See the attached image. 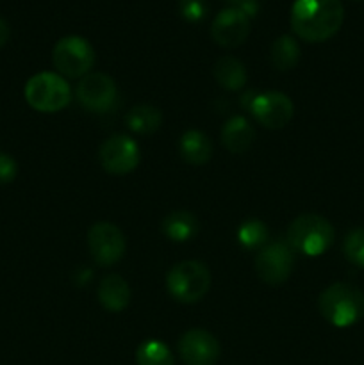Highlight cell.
Returning <instances> with one entry per match:
<instances>
[{
    "label": "cell",
    "mask_w": 364,
    "mask_h": 365,
    "mask_svg": "<svg viewBox=\"0 0 364 365\" xmlns=\"http://www.w3.org/2000/svg\"><path fill=\"white\" fill-rule=\"evenodd\" d=\"M345 20L341 0H295L291 29L300 39L321 43L338 34Z\"/></svg>",
    "instance_id": "cell-1"
},
{
    "label": "cell",
    "mask_w": 364,
    "mask_h": 365,
    "mask_svg": "<svg viewBox=\"0 0 364 365\" xmlns=\"http://www.w3.org/2000/svg\"><path fill=\"white\" fill-rule=\"evenodd\" d=\"M320 312L335 328H348L364 317V294L350 284H332L320 294Z\"/></svg>",
    "instance_id": "cell-2"
},
{
    "label": "cell",
    "mask_w": 364,
    "mask_h": 365,
    "mask_svg": "<svg viewBox=\"0 0 364 365\" xmlns=\"http://www.w3.org/2000/svg\"><path fill=\"white\" fill-rule=\"evenodd\" d=\"M335 232L330 221L318 214H302L288 228V246L307 257H320L334 245Z\"/></svg>",
    "instance_id": "cell-3"
},
{
    "label": "cell",
    "mask_w": 364,
    "mask_h": 365,
    "mask_svg": "<svg viewBox=\"0 0 364 365\" xmlns=\"http://www.w3.org/2000/svg\"><path fill=\"white\" fill-rule=\"evenodd\" d=\"M166 289L178 303H196L209 292L211 273L198 260H184L168 271Z\"/></svg>",
    "instance_id": "cell-4"
},
{
    "label": "cell",
    "mask_w": 364,
    "mask_h": 365,
    "mask_svg": "<svg viewBox=\"0 0 364 365\" xmlns=\"http://www.w3.org/2000/svg\"><path fill=\"white\" fill-rule=\"evenodd\" d=\"M25 100L38 113H57L70 103V86L59 73L41 71L25 84Z\"/></svg>",
    "instance_id": "cell-5"
},
{
    "label": "cell",
    "mask_w": 364,
    "mask_h": 365,
    "mask_svg": "<svg viewBox=\"0 0 364 365\" xmlns=\"http://www.w3.org/2000/svg\"><path fill=\"white\" fill-rule=\"evenodd\" d=\"M52 63L61 77H86L95 64V50L88 39L81 36H66L54 46Z\"/></svg>",
    "instance_id": "cell-6"
},
{
    "label": "cell",
    "mask_w": 364,
    "mask_h": 365,
    "mask_svg": "<svg viewBox=\"0 0 364 365\" xmlns=\"http://www.w3.org/2000/svg\"><path fill=\"white\" fill-rule=\"evenodd\" d=\"M77 100L86 110L103 114L114 107L118 100L116 82L106 73H88L77 84Z\"/></svg>",
    "instance_id": "cell-7"
},
{
    "label": "cell",
    "mask_w": 364,
    "mask_h": 365,
    "mask_svg": "<svg viewBox=\"0 0 364 365\" xmlns=\"http://www.w3.org/2000/svg\"><path fill=\"white\" fill-rule=\"evenodd\" d=\"M125 235L107 221L95 223L88 232V248L98 266H113L125 253Z\"/></svg>",
    "instance_id": "cell-8"
},
{
    "label": "cell",
    "mask_w": 364,
    "mask_h": 365,
    "mask_svg": "<svg viewBox=\"0 0 364 365\" xmlns=\"http://www.w3.org/2000/svg\"><path fill=\"white\" fill-rule=\"evenodd\" d=\"M295 266L293 250L285 242H270L256 257V273L264 284L282 285Z\"/></svg>",
    "instance_id": "cell-9"
},
{
    "label": "cell",
    "mask_w": 364,
    "mask_h": 365,
    "mask_svg": "<svg viewBox=\"0 0 364 365\" xmlns=\"http://www.w3.org/2000/svg\"><path fill=\"white\" fill-rule=\"evenodd\" d=\"M248 110L256 118L257 123L271 128V130H277V128H284L291 121L295 106L284 93L266 91L253 95Z\"/></svg>",
    "instance_id": "cell-10"
},
{
    "label": "cell",
    "mask_w": 364,
    "mask_h": 365,
    "mask_svg": "<svg viewBox=\"0 0 364 365\" xmlns=\"http://www.w3.org/2000/svg\"><path fill=\"white\" fill-rule=\"evenodd\" d=\"M98 160L111 175H127L139 164V146L132 138L123 134L106 139L100 146Z\"/></svg>",
    "instance_id": "cell-11"
},
{
    "label": "cell",
    "mask_w": 364,
    "mask_h": 365,
    "mask_svg": "<svg viewBox=\"0 0 364 365\" xmlns=\"http://www.w3.org/2000/svg\"><path fill=\"white\" fill-rule=\"evenodd\" d=\"M178 353L186 365H216L221 348L213 334L193 328L178 341Z\"/></svg>",
    "instance_id": "cell-12"
},
{
    "label": "cell",
    "mask_w": 364,
    "mask_h": 365,
    "mask_svg": "<svg viewBox=\"0 0 364 365\" xmlns=\"http://www.w3.org/2000/svg\"><path fill=\"white\" fill-rule=\"evenodd\" d=\"M250 34V18L236 7L220 11L211 25V38L223 48L243 45Z\"/></svg>",
    "instance_id": "cell-13"
},
{
    "label": "cell",
    "mask_w": 364,
    "mask_h": 365,
    "mask_svg": "<svg viewBox=\"0 0 364 365\" xmlns=\"http://www.w3.org/2000/svg\"><path fill=\"white\" fill-rule=\"evenodd\" d=\"M98 302L109 312H121L131 302L128 284L118 274H109L98 285Z\"/></svg>",
    "instance_id": "cell-14"
},
{
    "label": "cell",
    "mask_w": 364,
    "mask_h": 365,
    "mask_svg": "<svg viewBox=\"0 0 364 365\" xmlns=\"http://www.w3.org/2000/svg\"><path fill=\"white\" fill-rule=\"evenodd\" d=\"M256 132L248 120L243 116H234L221 128V143L232 153H243L252 146Z\"/></svg>",
    "instance_id": "cell-15"
},
{
    "label": "cell",
    "mask_w": 364,
    "mask_h": 365,
    "mask_svg": "<svg viewBox=\"0 0 364 365\" xmlns=\"http://www.w3.org/2000/svg\"><path fill=\"white\" fill-rule=\"evenodd\" d=\"M178 152L186 163L202 166L213 155V145L203 132L188 130L182 134L181 141H178Z\"/></svg>",
    "instance_id": "cell-16"
},
{
    "label": "cell",
    "mask_w": 364,
    "mask_h": 365,
    "mask_svg": "<svg viewBox=\"0 0 364 365\" xmlns=\"http://www.w3.org/2000/svg\"><path fill=\"white\" fill-rule=\"evenodd\" d=\"M214 78L221 88L228 91H238L246 84V68L239 59L232 56H225L216 61L213 68Z\"/></svg>",
    "instance_id": "cell-17"
},
{
    "label": "cell",
    "mask_w": 364,
    "mask_h": 365,
    "mask_svg": "<svg viewBox=\"0 0 364 365\" xmlns=\"http://www.w3.org/2000/svg\"><path fill=\"white\" fill-rule=\"evenodd\" d=\"M198 232V221L188 210H175L163 221V234L173 242H186Z\"/></svg>",
    "instance_id": "cell-18"
},
{
    "label": "cell",
    "mask_w": 364,
    "mask_h": 365,
    "mask_svg": "<svg viewBox=\"0 0 364 365\" xmlns=\"http://www.w3.org/2000/svg\"><path fill=\"white\" fill-rule=\"evenodd\" d=\"M125 123L136 134H153L159 130L161 123H163V114L157 107L141 103L128 110L125 116Z\"/></svg>",
    "instance_id": "cell-19"
},
{
    "label": "cell",
    "mask_w": 364,
    "mask_h": 365,
    "mask_svg": "<svg viewBox=\"0 0 364 365\" xmlns=\"http://www.w3.org/2000/svg\"><path fill=\"white\" fill-rule=\"evenodd\" d=\"M270 59L277 70L288 71L298 64L300 61V45L293 36H280L273 41L270 50Z\"/></svg>",
    "instance_id": "cell-20"
},
{
    "label": "cell",
    "mask_w": 364,
    "mask_h": 365,
    "mask_svg": "<svg viewBox=\"0 0 364 365\" xmlns=\"http://www.w3.org/2000/svg\"><path fill=\"white\" fill-rule=\"evenodd\" d=\"M138 365H173V355L170 348L161 341H145L136 349Z\"/></svg>",
    "instance_id": "cell-21"
},
{
    "label": "cell",
    "mask_w": 364,
    "mask_h": 365,
    "mask_svg": "<svg viewBox=\"0 0 364 365\" xmlns=\"http://www.w3.org/2000/svg\"><path fill=\"white\" fill-rule=\"evenodd\" d=\"M270 237L268 227L259 220L245 221L241 227L238 228V241L239 245L245 246L246 250H257L264 248Z\"/></svg>",
    "instance_id": "cell-22"
},
{
    "label": "cell",
    "mask_w": 364,
    "mask_h": 365,
    "mask_svg": "<svg viewBox=\"0 0 364 365\" xmlns=\"http://www.w3.org/2000/svg\"><path fill=\"white\" fill-rule=\"evenodd\" d=\"M345 259L352 266L364 267V228H353L343 242Z\"/></svg>",
    "instance_id": "cell-23"
},
{
    "label": "cell",
    "mask_w": 364,
    "mask_h": 365,
    "mask_svg": "<svg viewBox=\"0 0 364 365\" xmlns=\"http://www.w3.org/2000/svg\"><path fill=\"white\" fill-rule=\"evenodd\" d=\"M178 9H181L182 18L188 21H202L207 13L203 0H181Z\"/></svg>",
    "instance_id": "cell-24"
},
{
    "label": "cell",
    "mask_w": 364,
    "mask_h": 365,
    "mask_svg": "<svg viewBox=\"0 0 364 365\" xmlns=\"http://www.w3.org/2000/svg\"><path fill=\"white\" fill-rule=\"evenodd\" d=\"M18 166L16 160L7 153H0V185L11 184L16 178Z\"/></svg>",
    "instance_id": "cell-25"
},
{
    "label": "cell",
    "mask_w": 364,
    "mask_h": 365,
    "mask_svg": "<svg viewBox=\"0 0 364 365\" xmlns=\"http://www.w3.org/2000/svg\"><path fill=\"white\" fill-rule=\"evenodd\" d=\"M232 7L239 9L241 13H245L246 16L252 18L256 16L257 11H259V2L257 0H231Z\"/></svg>",
    "instance_id": "cell-26"
},
{
    "label": "cell",
    "mask_w": 364,
    "mask_h": 365,
    "mask_svg": "<svg viewBox=\"0 0 364 365\" xmlns=\"http://www.w3.org/2000/svg\"><path fill=\"white\" fill-rule=\"evenodd\" d=\"M9 25H7V21L4 20V18H0V48H2L4 45L7 43V39H9Z\"/></svg>",
    "instance_id": "cell-27"
}]
</instances>
